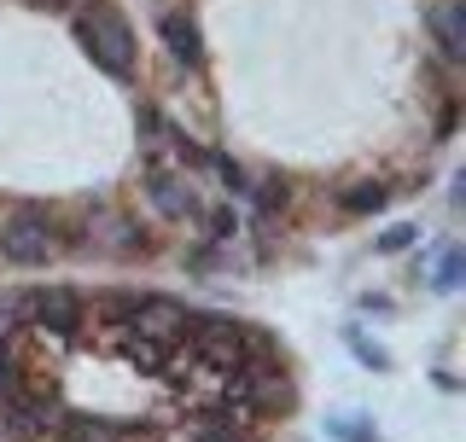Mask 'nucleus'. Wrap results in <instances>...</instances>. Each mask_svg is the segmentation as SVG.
Segmentation results:
<instances>
[{"instance_id":"obj_20","label":"nucleus","mask_w":466,"mask_h":442,"mask_svg":"<svg viewBox=\"0 0 466 442\" xmlns=\"http://www.w3.org/2000/svg\"><path fill=\"white\" fill-rule=\"evenodd\" d=\"M414 239H420L414 227H390L385 239H379V256H397V250H408V245H414Z\"/></svg>"},{"instance_id":"obj_18","label":"nucleus","mask_w":466,"mask_h":442,"mask_svg":"<svg viewBox=\"0 0 466 442\" xmlns=\"http://www.w3.org/2000/svg\"><path fill=\"white\" fill-rule=\"evenodd\" d=\"M461 268H466V256H461V250H449V256L437 262V291H455L461 286Z\"/></svg>"},{"instance_id":"obj_14","label":"nucleus","mask_w":466,"mask_h":442,"mask_svg":"<svg viewBox=\"0 0 466 442\" xmlns=\"http://www.w3.org/2000/svg\"><path fill=\"white\" fill-rule=\"evenodd\" d=\"M18 390H24V367L12 361V349H0V402H12Z\"/></svg>"},{"instance_id":"obj_19","label":"nucleus","mask_w":466,"mask_h":442,"mask_svg":"<svg viewBox=\"0 0 466 442\" xmlns=\"http://www.w3.org/2000/svg\"><path fill=\"white\" fill-rule=\"evenodd\" d=\"M350 349H356V356L368 361V367H379V373H385V367H390V356H385V349H373V344H368V337H361V332H350Z\"/></svg>"},{"instance_id":"obj_9","label":"nucleus","mask_w":466,"mask_h":442,"mask_svg":"<svg viewBox=\"0 0 466 442\" xmlns=\"http://www.w3.org/2000/svg\"><path fill=\"white\" fill-rule=\"evenodd\" d=\"M157 35H164V47L175 53V65H187V70L204 65V35H198L193 18H181V12H164V18H157Z\"/></svg>"},{"instance_id":"obj_1","label":"nucleus","mask_w":466,"mask_h":442,"mask_svg":"<svg viewBox=\"0 0 466 442\" xmlns=\"http://www.w3.org/2000/svg\"><path fill=\"white\" fill-rule=\"evenodd\" d=\"M76 35L111 82H135V29L116 18V12H82Z\"/></svg>"},{"instance_id":"obj_7","label":"nucleus","mask_w":466,"mask_h":442,"mask_svg":"<svg viewBox=\"0 0 466 442\" xmlns=\"http://www.w3.org/2000/svg\"><path fill=\"white\" fill-rule=\"evenodd\" d=\"M431 35H437L443 65H461V58H466V6H461V0H437V6H431Z\"/></svg>"},{"instance_id":"obj_21","label":"nucleus","mask_w":466,"mask_h":442,"mask_svg":"<svg viewBox=\"0 0 466 442\" xmlns=\"http://www.w3.org/2000/svg\"><path fill=\"white\" fill-rule=\"evenodd\" d=\"M233 227H239V221H233V210H210V239H216V245H228Z\"/></svg>"},{"instance_id":"obj_3","label":"nucleus","mask_w":466,"mask_h":442,"mask_svg":"<svg viewBox=\"0 0 466 442\" xmlns=\"http://www.w3.org/2000/svg\"><path fill=\"white\" fill-rule=\"evenodd\" d=\"M82 297L70 286H35L24 297V320H29V332H53L58 344H70V337L82 332Z\"/></svg>"},{"instance_id":"obj_16","label":"nucleus","mask_w":466,"mask_h":442,"mask_svg":"<svg viewBox=\"0 0 466 442\" xmlns=\"http://www.w3.org/2000/svg\"><path fill=\"white\" fill-rule=\"evenodd\" d=\"M327 431H332V437H339V442H379V437L368 431V419H350V414H344V419H332V425H327Z\"/></svg>"},{"instance_id":"obj_12","label":"nucleus","mask_w":466,"mask_h":442,"mask_svg":"<svg viewBox=\"0 0 466 442\" xmlns=\"http://www.w3.org/2000/svg\"><path fill=\"white\" fill-rule=\"evenodd\" d=\"M245 437H251V419H239V414H216V419L193 425V437H187V442H245Z\"/></svg>"},{"instance_id":"obj_6","label":"nucleus","mask_w":466,"mask_h":442,"mask_svg":"<svg viewBox=\"0 0 466 442\" xmlns=\"http://www.w3.org/2000/svg\"><path fill=\"white\" fill-rule=\"evenodd\" d=\"M146 198H152V210L169 216V221H181V216L198 210L193 181H181V175H169V169H146Z\"/></svg>"},{"instance_id":"obj_4","label":"nucleus","mask_w":466,"mask_h":442,"mask_svg":"<svg viewBox=\"0 0 466 442\" xmlns=\"http://www.w3.org/2000/svg\"><path fill=\"white\" fill-rule=\"evenodd\" d=\"M239 378H245V414H251V419L286 414V407L298 402V390H291V373H286L280 356H268V361H239Z\"/></svg>"},{"instance_id":"obj_23","label":"nucleus","mask_w":466,"mask_h":442,"mask_svg":"<svg viewBox=\"0 0 466 442\" xmlns=\"http://www.w3.org/2000/svg\"><path fill=\"white\" fill-rule=\"evenodd\" d=\"M245 442H262V437H245Z\"/></svg>"},{"instance_id":"obj_2","label":"nucleus","mask_w":466,"mask_h":442,"mask_svg":"<svg viewBox=\"0 0 466 442\" xmlns=\"http://www.w3.org/2000/svg\"><path fill=\"white\" fill-rule=\"evenodd\" d=\"M53 216L47 210H12L0 221V256L18 262V268H41L53 256Z\"/></svg>"},{"instance_id":"obj_17","label":"nucleus","mask_w":466,"mask_h":442,"mask_svg":"<svg viewBox=\"0 0 466 442\" xmlns=\"http://www.w3.org/2000/svg\"><path fill=\"white\" fill-rule=\"evenodd\" d=\"M204 169H216L228 186H251V181H245V169L233 164V157H222V152H204Z\"/></svg>"},{"instance_id":"obj_11","label":"nucleus","mask_w":466,"mask_h":442,"mask_svg":"<svg viewBox=\"0 0 466 442\" xmlns=\"http://www.w3.org/2000/svg\"><path fill=\"white\" fill-rule=\"evenodd\" d=\"M390 204V186L385 181H356V186H344L339 193V210L344 216H373V210H385Z\"/></svg>"},{"instance_id":"obj_8","label":"nucleus","mask_w":466,"mask_h":442,"mask_svg":"<svg viewBox=\"0 0 466 442\" xmlns=\"http://www.w3.org/2000/svg\"><path fill=\"white\" fill-rule=\"evenodd\" d=\"M47 437H53V442H123L128 425L94 419V414H58V419L47 425Z\"/></svg>"},{"instance_id":"obj_15","label":"nucleus","mask_w":466,"mask_h":442,"mask_svg":"<svg viewBox=\"0 0 466 442\" xmlns=\"http://www.w3.org/2000/svg\"><path fill=\"white\" fill-rule=\"evenodd\" d=\"M286 204H291L286 181H257V210H286Z\"/></svg>"},{"instance_id":"obj_13","label":"nucleus","mask_w":466,"mask_h":442,"mask_svg":"<svg viewBox=\"0 0 466 442\" xmlns=\"http://www.w3.org/2000/svg\"><path fill=\"white\" fill-rule=\"evenodd\" d=\"M24 332V303L0 297V349H12V337Z\"/></svg>"},{"instance_id":"obj_22","label":"nucleus","mask_w":466,"mask_h":442,"mask_svg":"<svg viewBox=\"0 0 466 442\" xmlns=\"http://www.w3.org/2000/svg\"><path fill=\"white\" fill-rule=\"evenodd\" d=\"M35 6H53V12H70V6H82V0H35Z\"/></svg>"},{"instance_id":"obj_5","label":"nucleus","mask_w":466,"mask_h":442,"mask_svg":"<svg viewBox=\"0 0 466 442\" xmlns=\"http://www.w3.org/2000/svg\"><path fill=\"white\" fill-rule=\"evenodd\" d=\"M181 320H187V308L175 297H135V320H128V332L152 337V344H181Z\"/></svg>"},{"instance_id":"obj_10","label":"nucleus","mask_w":466,"mask_h":442,"mask_svg":"<svg viewBox=\"0 0 466 442\" xmlns=\"http://www.w3.org/2000/svg\"><path fill=\"white\" fill-rule=\"evenodd\" d=\"M94 239H106L111 250H123V256H128V250H146V233L128 216H111V210L94 216Z\"/></svg>"}]
</instances>
